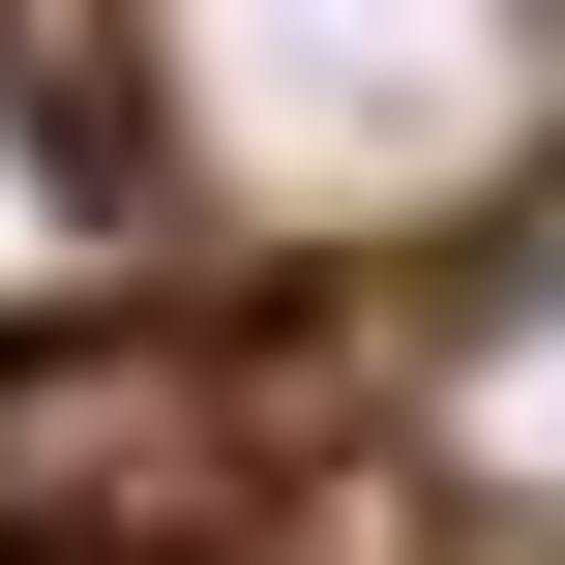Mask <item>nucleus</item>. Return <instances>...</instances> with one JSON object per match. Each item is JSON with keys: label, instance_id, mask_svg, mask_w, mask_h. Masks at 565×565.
I'll use <instances>...</instances> for the list:
<instances>
[{"label": "nucleus", "instance_id": "1", "mask_svg": "<svg viewBox=\"0 0 565 565\" xmlns=\"http://www.w3.org/2000/svg\"><path fill=\"white\" fill-rule=\"evenodd\" d=\"M119 119L209 238L387 268L565 179V0H119Z\"/></svg>", "mask_w": 565, "mask_h": 565}, {"label": "nucleus", "instance_id": "2", "mask_svg": "<svg viewBox=\"0 0 565 565\" xmlns=\"http://www.w3.org/2000/svg\"><path fill=\"white\" fill-rule=\"evenodd\" d=\"M447 477H477L507 536H565V298H536V328H477V358H447Z\"/></svg>", "mask_w": 565, "mask_h": 565}]
</instances>
